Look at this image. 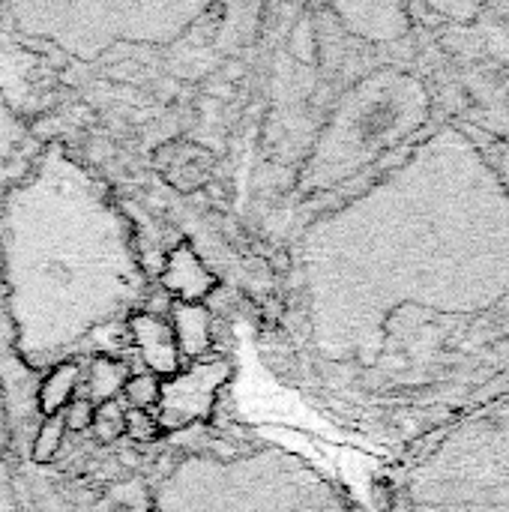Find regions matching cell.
Here are the masks:
<instances>
[{
  "instance_id": "1",
  "label": "cell",
  "mask_w": 509,
  "mask_h": 512,
  "mask_svg": "<svg viewBox=\"0 0 509 512\" xmlns=\"http://www.w3.org/2000/svg\"><path fill=\"white\" fill-rule=\"evenodd\" d=\"M312 378L408 450L509 390V150L438 120L300 237Z\"/></svg>"
},
{
  "instance_id": "2",
  "label": "cell",
  "mask_w": 509,
  "mask_h": 512,
  "mask_svg": "<svg viewBox=\"0 0 509 512\" xmlns=\"http://www.w3.org/2000/svg\"><path fill=\"white\" fill-rule=\"evenodd\" d=\"M18 345L45 363L141 294L126 222L81 165L48 153L0 213Z\"/></svg>"
},
{
  "instance_id": "3",
  "label": "cell",
  "mask_w": 509,
  "mask_h": 512,
  "mask_svg": "<svg viewBox=\"0 0 509 512\" xmlns=\"http://www.w3.org/2000/svg\"><path fill=\"white\" fill-rule=\"evenodd\" d=\"M417 63L441 120L509 150V0L411 3Z\"/></svg>"
},
{
  "instance_id": "4",
  "label": "cell",
  "mask_w": 509,
  "mask_h": 512,
  "mask_svg": "<svg viewBox=\"0 0 509 512\" xmlns=\"http://www.w3.org/2000/svg\"><path fill=\"white\" fill-rule=\"evenodd\" d=\"M384 512H509V390L402 450Z\"/></svg>"
},
{
  "instance_id": "5",
  "label": "cell",
  "mask_w": 509,
  "mask_h": 512,
  "mask_svg": "<svg viewBox=\"0 0 509 512\" xmlns=\"http://www.w3.org/2000/svg\"><path fill=\"white\" fill-rule=\"evenodd\" d=\"M153 512H357L312 462L285 447L192 453L153 492Z\"/></svg>"
},
{
  "instance_id": "6",
  "label": "cell",
  "mask_w": 509,
  "mask_h": 512,
  "mask_svg": "<svg viewBox=\"0 0 509 512\" xmlns=\"http://www.w3.org/2000/svg\"><path fill=\"white\" fill-rule=\"evenodd\" d=\"M231 378V363L228 360H195L189 369L171 375L162 384L159 405H156V423L165 432H180L189 429L201 420L210 417L216 396L222 384Z\"/></svg>"
},
{
  "instance_id": "7",
  "label": "cell",
  "mask_w": 509,
  "mask_h": 512,
  "mask_svg": "<svg viewBox=\"0 0 509 512\" xmlns=\"http://www.w3.org/2000/svg\"><path fill=\"white\" fill-rule=\"evenodd\" d=\"M153 165L165 174V180L177 192H195L210 180L213 165H216V153L204 144L174 138V141H162L153 150Z\"/></svg>"
},
{
  "instance_id": "8",
  "label": "cell",
  "mask_w": 509,
  "mask_h": 512,
  "mask_svg": "<svg viewBox=\"0 0 509 512\" xmlns=\"http://www.w3.org/2000/svg\"><path fill=\"white\" fill-rule=\"evenodd\" d=\"M129 336L135 342V348L141 351L147 369L159 378H171L180 372V351H177V339L174 330L165 318L153 315V312H135L129 315Z\"/></svg>"
},
{
  "instance_id": "9",
  "label": "cell",
  "mask_w": 509,
  "mask_h": 512,
  "mask_svg": "<svg viewBox=\"0 0 509 512\" xmlns=\"http://www.w3.org/2000/svg\"><path fill=\"white\" fill-rule=\"evenodd\" d=\"M162 288L174 297V303H201L216 288V276L189 243H180L165 261Z\"/></svg>"
},
{
  "instance_id": "10",
  "label": "cell",
  "mask_w": 509,
  "mask_h": 512,
  "mask_svg": "<svg viewBox=\"0 0 509 512\" xmlns=\"http://www.w3.org/2000/svg\"><path fill=\"white\" fill-rule=\"evenodd\" d=\"M174 339H177V351L186 360H204L210 354L213 336V318L210 309L204 303H171V318H168Z\"/></svg>"
},
{
  "instance_id": "11",
  "label": "cell",
  "mask_w": 509,
  "mask_h": 512,
  "mask_svg": "<svg viewBox=\"0 0 509 512\" xmlns=\"http://www.w3.org/2000/svg\"><path fill=\"white\" fill-rule=\"evenodd\" d=\"M81 381V366L78 360H60L54 363V369L45 375V381L39 384V411L45 417H57L63 414V408L75 399V387Z\"/></svg>"
},
{
  "instance_id": "12",
  "label": "cell",
  "mask_w": 509,
  "mask_h": 512,
  "mask_svg": "<svg viewBox=\"0 0 509 512\" xmlns=\"http://www.w3.org/2000/svg\"><path fill=\"white\" fill-rule=\"evenodd\" d=\"M129 381V366L123 360H111V357H96L90 363L87 372V384H90V402H114L117 393L126 387Z\"/></svg>"
},
{
  "instance_id": "13",
  "label": "cell",
  "mask_w": 509,
  "mask_h": 512,
  "mask_svg": "<svg viewBox=\"0 0 509 512\" xmlns=\"http://www.w3.org/2000/svg\"><path fill=\"white\" fill-rule=\"evenodd\" d=\"M126 402L129 408H138V411H153L159 405V393H162V381L153 375V372H141V375H129L126 387Z\"/></svg>"
},
{
  "instance_id": "14",
  "label": "cell",
  "mask_w": 509,
  "mask_h": 512,
  "mask_svg": "<svg viewBox=\"0 0 509 512\" xmlns=\"http://www.w3.org/2000/svg\"><path fill=\"white\" fill-rule=\"evenodd\" d=\"M63 435H66V426H63V414L57 417H45V423L39 426L36 432V441H33V462L45 465L57 456L60 444H63Z\"/></svg>"
},
{
  "instance_id": "15",
  "label": "cell",
  "mask_w": 509,
  "mask_h": 512,
  "mask_svg": "<svg viewBox=\"0 0 509 512\" xmlns=\"http://www.w3.org/2000/svg\"><path fill=\"white\" fill-rule=\"evenodd\" d=\"M123 417H126V408L114 399V402H102L96 408V417H93V429H96V438L102 444H111L114 438L123 435Z\"/></svg>"
},
{
  "instance_id": "16",
  "label": "cell",
  "mask_w": 509,
  "mask_h": 512,
  "mask_svg": "<svg viewBox=\"0 0 509 512\" xmlns=\"http://www.w3.org/2000/svg\"><path fill=\"white\" fill-rule=\"evenodd\" d=\"M159 423L150 411H138V408H126L123 417V435H129L132 441H156L159 438Z\"/></svg>"
},
{
  "instance_id": "17",
  "label": "cell",
  "mask_w": 509,
  "mask_h": 512,
  "mask_svg": "<svg viewBox=\"0 0 509 512\" xmlns=\"http://www.w3.org/2000/svg\"><path fill=\"white\" fill-rule=\"evenodd\" d=\"M93 417H96V408L90 399H72L66 408H63V426L66 429H75V432H84L93 426Z\"/></svg>"
},
{
  "instance_id": "18",
  "label": "cell",
  "mask_w": 509,
  "mask_h": 512,
  "mask_svg": "<svg viewBox=\"0 0 509 512\" xmlns=\"http://www.w3.org/2000/svg\"><path fill=\"white\" fill-rule=\"evenodd\" d=\"M108 512H129L126 507H114V510H108Z\"/></svg>"
}]
</instances>
